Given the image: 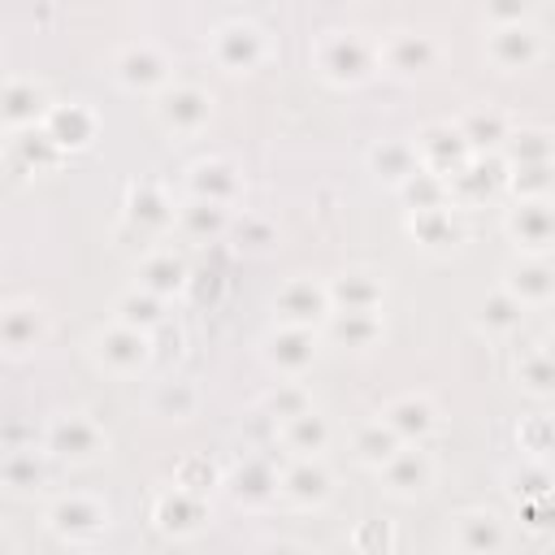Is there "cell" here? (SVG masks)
Masks as SVG:
<instances>
[{"mask_svg": "<svg viewBox=\"0 0 555 555\" xmlns=\"http://www.w3.org/2000/svg\"><path fill=\"white\" fill-rule=\"evenodd\" d=\"M104 447H108V438L100 434V425L87 412H56L43 429V451L56 460L82 464V460H95Z\"/></svg>", "mask_w": 555, "mask_h": 555, "instance_id": "6da1fadb", "label": "cell"}, {"mask_svg": "<svg viewBox=\"0 0 555 555\" xmlns=\"http://www.w3.org/2000/svg\"><path fill=\"white\" fill-rule=\"evenodd\" d=\"M48 525L69 538V542H87L95 533L108 529V503H100L95 494H82V490H69L61 494L52 507H48Z\"/></svg>", "mask_w": 555, "mask_h": 555, "instance_id": "7a4b0ae2", "label": "cell"}, {"mask_svg": "<svg viewBox=\"0 0 555 555\" xmlns=\"http://www.w3.org/2000/svg\"><path fill=\"white\" fill-rule=\"evenodd\" d=\"M91 351H95V360L108 369V373H134V369H143L147 364V356H152V347H147V330H134V325H126V321H117V325H108V330H95L91 334Z\"/></svg>", "mask_w": 555, "mask_h": 555, "instance_id": "3957f363", "label": "cell"}, {"mask_svg": "<svg viewBox=\"0 0 555 555\" xmlns=\"http://www.w3.org/2000/svg\"><path fill=\"white\" fill-rule=\"evenodd\" d=\"M0 334H4V351L9 356H26L43 343L48 334V312L35 304V299H13L4 304V317H0Z\"/></svg>", "mask_w": 555, "mask_h": 555, "instance_id": "277c9868", "label": "cell"}, {"mask_svg": "<svg viewBox=\"0 0 555 555\" xmlns=\"http://www.w3.org/2000/svg\"><path fill=\"white\" fill-rule=\"evenodd\" d=\"M373 65V52L369 43H360L356 35H343L334 30L325 43H321V74L334 78V82H360Z\"/></svg>", "mask_w": 555, "mask_h": 555, "instance_id": "5b68a950", "label": "cell"}, {"mask_svg": "<svg viewBox=\"0 0 555 555\" xmlns=\"http://www.w3.org/2000/svg\"><path fill=\"white\" fill-rule=\"evenodd\" d=\"M0 104H4V126H9L13 134L35 130V121L52 113L48 91H43L35 78H9V82H4V100H0Z\"/></svg>", "mask_w": 555, "mask_h": 555, "instance_id": "8992f818", "label": "cell"}, {"mask_svg": "<svg viewBox=\"0 0 555 555\" xmlns=\"http://www.w3.org/2000/svg\"><path fill=\"white\" fill-rule=\"evenodd\" d=\"M264 356H269V364H273L278 373L295 377V373H304V369L312 364L317 343H312V334H308V330L286 325V330H278V334H269V338H264Z\"/></svg>", "mask_w": 555, "mask_h": 555, "instance_id": "52a82bcc", "label": "cell"}, {"mask_svg": "<svg viewBox=\"0 0 555 555\" xmlns=\"http://www.w3.org/2000/svg\"><path fill=\"white\" fill-rule=\"evenodd\" d=\"M156 113H160V121H165L169 130L195 134V130L208 121V95L195 91V87H173V91H165V100H160Z\"/></svg>", "mask_w": 555, "mask_h": 555, "instance_id": "ba28073f", "label": "cell"}, {"mask_svg": "<svg viewBox=\"0 0 555 555\" xmlns=\"http://www.w3.org/2000/svg\"><path fill=\"white\" fill-rule=\"evenodd\" d=\"M507 230H512V238H516L520 247L538 251V247H546V243L555 238V212H551V204H542V199H525V204L512 208Z\"/></svg>", "mask_w": 555, "mask_h": 555, "instance_id": "9c48e42d", "label": "cell"}, {"mask_svg": "<svg viewBox=\"0 0 555 555\" xmlns=\"http://www.w3.org/2000/svg\"><path fill=\"white\" fill-rule=\"evenodd\" d=\"M507 295L516 304H542V299H551L555 295V269L546 260H538V256L516 260L507 269Z\"/></svg>", "mask_w": 555, "mask_h": 555, "instance_id": "30bf717a", "label": "cell"}, {"mask_svg": "<svg viewBox=\"0 0 555 555\" xmlns=\"http://www.w3.org/2000/svg\"><path fill=\"white\" fill-rule=\"evenodd\" d=\"M43 130L56 147H82L95 134V113L82 104H52V113L43 117Z\"/></svg>", "mask_w": 555, "mask_h": 555, "instance_id": "8fae6325", "label": "cell"}, {"mask_svg": "<svg viewBox=\"0 0 555 555\" xmlns=\"http://www.w3.org/2000/svg\"><path fill=\"white\" fill-rule=\"evenodd\" d=\"M386 425L399 434V438H425V434H434L438 429V412H434V403L425 399V395H403V399H395L390 408H386Z\"/></svg>", "mask_w": 555, "mask_h": 555, "instance_id": "7c38bea8", "label": "cell"}, {"mask_svg": "<svg viewBox=\"0 0 555 555\" xmlns=\"http://www.w3.org/2000/svg\"><path fill=\"white\" fill-rule=\"evenodd\" d=\"M455 542L464 555H494L503 546V525L490 512H460L455 516Z\"/></svg>", "mask_w": 555, "mask_h": 555, "instance_id": "4fadbf2b", "label": "cell"}, {"mask_svg": "<svg viewBox=\"0 0 555 555\" xmlns=\"http://www.w3.org/2000/svg\"><path fill=\"white\" fill-rule=\"evenodd\" d=\"M278 308H282V317H286L291 325H299V330H304V321H317V317H325V312H330V291L312 286L308 278H295V282L278 295Z\"/></svg>", "mask_w": 555, "mask_h": 555, "instance_id": "5bb4252c", "label": "cell"}, {"mask_svg": "<svg viewBox=\"0 0 555 555\" xmlns=\"http://www.w3.org/2000/svg\"><path fill=\"white\" fill-rule=\"evenodd\" d=\"M330 304H338V312H373L382 304V282L373 273L351 269L330 286Z\"/></svg>", "mask_w": 555, "mask_h": 555, "instance_id": "9a60e30c", "label": "cell"}, {"mask_svg": "<svg viewBox=\"0 0 555 555\" xmlns=\"http://www.w3.org/2000/svg\"><path fill=\"white\" fill-rule=\"evenodd\" d=\"M165 69L169 65L152 43H134V48H126L117 56V78L126 87H156V82H165Z\"/></svg>", "mask_w": 555, "mask_h": 555, "instance_id": "2e32d148", "label": "cell"}, {"mask_svg": "<svg viewBox=\"0 0 555 555\" xmlns=\"http://www.w3.org/2000/svg\"><path fill=\"white\" fill-rule=\"evenodd\" d=\"M386 481H390L395 494H421L434 481V460L425 451H399L386 464Z\"/></svg>", "mask_w": 555, "mask_h": 555, "instance_id": "e0dca14e", "label": "cell"}, {"mask_svg": "<svg viewBox=\"0 0 555 555\" xmlns=\"http://www.w3.org/2000/svg\"><path fill=\"white\" fill-rule=\"evenodd\" d=\"M191 186H195V195H199L204 204L225 208V204L234 199V191H238V178H234L230 165H221V160H204V165L191 169Z\"/></svg>", "mask_w": 555, "mask_h": 555, "instance_id": "ac0fdd59", "label": "cell"}, {"mask_svg": "<svg viewBox=\"0 0 555 555\" xmlns=\"http://www.w3.org/2000/svg\"><path fill=\"white\" fill-rule=\"evenodd\" d=\"M156 520H160V529H169V533H191V529H199L204 512H199V499H195L191 490H169V494L156 503Z\"/></svg>", "mask_w": 555, "mask_h": 555, "instance_id": "d6986e66", "label": "cell"}, {"mask_svg": "<svg viewBox=\"0 0 555 555\" xmlns=\"http://www.w3.org/2000/svg\"><path fill=\"white\" fill-rule=\"evenodd\" d=\"M278 490H282L286 499H295V503H321V499L330 494V473H325L321 464L304 460V464H295V468L282 477Z\"/></svg>", "mask_w": 555, "mask_h": 555, "instance_id": "ffe728a7", "label": "cell"}, {"mask_svg": "<svg viewBox=\"0 0 555 555\" xmlns=\"http://www.w3.org/2000/svg\"><path fill=\"white\" fill-rule=\"evenodd\" d=\"M399 451H403V447H399V434H395L386 421H369V425L356 434V455H360L364 464L386 468V464H390Z\"/></svg>", "mask_w": 555, "mask_h": 555, "instance_id": "44dd1931", "label": "cell"}, {"mask_svg": "<svg viewBox=\"0 0 555 555\" xmlns=\"http://www.w3.org/2000/svg\"><path fill=\"white\" fill-rule=\"evenodd\" d=\"M282 438H286V447H291L295 455H312V451H321V447L330 442V425H325V416H317V412L308 408L304 416L286 421Z\"/></svg>", "mask_w": 555, "mask_h": 555, "instance_id": "7402d4cb", "label": "cell"}, {"mask_svg": "<svg viewBox=\"0 0 555 555\" xmlns=\"http://www.w3.org/2000/svg\"><path fill=\"white\" fill-rule=\"evenodd\" d=\"M225 48L238 52L234 69H251L260 61V52H264V39H260L256 26H225V30H217V52H225Z\"/></svg>", "mask_w": 555, "mask_h": 555, "instance_id": "603a6c76", "label": "cell"}, {"mask_svg": "<svg viewBox=\"0 0 555 555\" xmlns=\"http://www.w3.org/2000/svg\"><path fill=\"white\" fill-rule=\"evenodd\" d=\"M43 481V468H39V451L35 447H13L4 455V486L13 490H30Z\"/></svg>", "mask_w": 555, "mask_h": 555, "instance_id": "cb8c5ba5", "label": "cell"}, {"mask_svg": "<svg viewBox=\"0 0 555 555\" xmlns=\"http://www.w3.org/2000/svg\"><path fill=\"white\" fill-rule=\"evenodd\" d=\"M373 169H382L390 182H408L416 178V152L408 143H382L373 147Z\"/></svg>", "mask_w": 555, "mask_h": 555, "instance_id": "d4e9b609", "label": "cell"}, {"mask_svg": "<svg viewBox=\"0 0 555 555\" xmlns=\"http://www.w3.org/2000/svg\"><path fill=\"white\" fill-rule=\"evenodd\" d=\"M143 286H147V295H165V291H178V286H182V264H178L169 251H160V256H147V260H143Z\"/></svg>", "mask_w": 555, "mask_h": 555, "instance_id": "484cf974", "label": "cell"}, {"mask_svg": "<svg viewBox=\"0 0 555 555\" xmlns=\"http://www.w3.org/2000/svg\"><path fill=\"white\" fill-rule=\"evenodd\" d=\"M390 48H395V52H399V48L408 52L403 61H395V69H399V74H416V69H425V65H429V56H434L429 39H425V35H416V39H412V30H399V35L390 39Z\"/></svg>", "mask_w": 555, "mask_h": 555, "instance_id": "4316f807", "label": "cell"}, {"mask_svg": "<svg viewBox=\"0 0 555 555\" xmlns=\"http://www.w3.org/2000/svg\"><path fill=\"white\" fill-rule=\"evenodd\" d=\"M117 321H126V325H134V330H147V325H156L160 321V312H156V299L152 295H121L117 299Z\"/></svg>", "mask_w": 555, "mask_h": 555, "instance_id": "83f0119b", "label": "cell"}, {"mask_svg": "<svg viewBox=\"0 0 555 555\" xmlns=\"http://www.w3.org/2000/svg\"><path fill=\"white\" fill-rule=\"evenodd\" d=\"M156 408H160L165 416H191V408H195V390H191L186 382H165V386L156 390Z\"/></svg>", "mask_w": 555, "mask_h": 555, "instance_id": "f1b7e54d", "label": "cell"}, {"mask_svg": "<svg viewBox=\"0 0 555 555\" xmlns=\"http://www.w3.org/2000/svg\"><path fill=\"white\" fill-rule=\"evenodd\" d=\"M525 377H529L533 390H546V386L555 382V360H551V356H533V360L525 364Z\"/></svg>", "mask_w": 555, "mask_h": 555, "instance_id": "f546056e", "label": "cell"}, {"mask_svg": "<svg viewBox=\"0 0 555 555\" xmlns=\"http://www.w3.org/2000/svg\"><path fill=\"white\" fill-rule=\"evenodd\" d=\"M264 555H304V551H299V546H291V542H278V546H269Z\"/></svg>", "mask_w": 555, "mask_h": 555, "instance_id": "4dcf8cb0", "label": "cell"}, {"mask_svg": "<svg viewBox=\"0 0 555 555\" xmlns=\"http://www.w3.org/2000/svg\"><path fill=\"white\" fill-rule=\"evenodd\" d=\"M546 356H551V360H555V334H551V351H546Z\"/></svg>", "mask_w": 555, "mask_h": 555, "instance_id": "1f68e13d", "label": "cell"}]
</instances>
